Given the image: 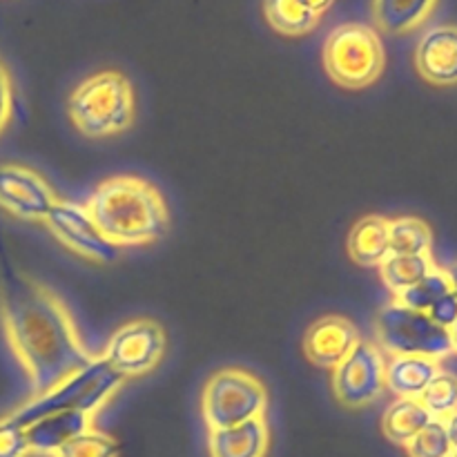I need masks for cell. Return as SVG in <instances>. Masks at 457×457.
<instances>
[{
	"label": "cell",
	"mask_w": 457,
	"mask_h": 457,
	"mask_svg": "<svg viewBox=\"0 0 457 457\" xmlns=\"http://www.w3.org/2000/svg\"><path fill=\"white\" fill-rule=\"evenodd\" d=\"M0 326L29 382L31 395L49 391L94 361L65 299L12 263H0Z\"/></svg>",
	"instance_id": "6da1fadb"
},
{
	"label": "cell",
	"mask_w": 457,
	"mask_h": 457,
	"mask_svg": "<svg viewBox=\"0 0 457 457\" xmlns=\"http://www.w3.org/2000/svg\"><path fill=\"white\" fill-rule=\"evenodd\" d=\"M103 239L119 250L159 244L170 230V208L163 192L137 174L103 179L85 201Z\"/></svg>",
	"instance_id": "7a4b0ae2"
},
{
	"label": "cell",
	"mask_w": 457,
	"mask_h": 457,
	"mask_svg": "<svg viewBox=\"0 0 457 457\" xmlns=\"http://www.w3.org/2000/svg\"><path fill=\"white\" fill-rule=\"evenodd\" d=\"M67 114L85 138L125 134L137 120V92L123 71L103 70L80 80L70 94Z\"/></svg>",
	"instance_id": "3957f363"
},
{
	"label": "cell",
	"mask_w": 457,
	"mask_h": 457,
	"mask_svg": "<svg viewBox=\"0 0 457 457\" xmlns=\"http://www.w3.org/2000/svg\"><path fill=\"white\" fill-rule=\"evenodd\" d=\"M123 386L125 379L101 355H96L92 364L70 375L49 391L31 395L9 415L22 428L31 427L47 415L61 413V411H80L96 420V415L119 395Z\"/></svg>",
	"instance_id": "277c9868"
},
{
	"label": "cell",
	"mask_w": 457,
	"mask_h": 457,
	"mask_svg": "<svg viewBox=\"0 0 457 457\" xmlns=\"http://www.w3.org/2000/svg\"><path fill=\"white\" fill-rule=\"evenodd\" d=\"M321 62L337 87L351 92L370 87L386 70L382 36L366 22H342L326 36Z\"/></svg>",
	"instance_id": "5b68a950"
},
{
	"label": "cell",
	"mask_w": 457,
	"mask_h": 457,
	"mask_svg": "<svg viewBox=\"0 0 457 457\" xmlns=\"http://www.w3.org/2000/svg\"><path fill=\"white\" fill-rule=\"evenodd\" d=\"M268 402V386L262 378L244 366H223L204 384L201 415L208 431H217L262 418Z\"/></svg>",
	"instance_id": "8992f818"
},
{
	"label": "cell",
	"mask_w": 457,
	"mask_h": 457,
	"mask_svg": "<svg viewBox=\"0 0 457 457\" xmlns=\"http://www.w3.org/2000/svg\"><path fill=\"white\" fill-rule=\"evenodd\" d=\"M375 337L388 355H424L445 360L453 355L449 330L437 326L427 312L388 302L375 317Z\"/></svg>",
	"instance_id": "52a82bcc"
},
{
	"label": "cell",
	"mask_w": 457,
	"mask_h": 457,
	"mask_svg": "<svg viewBox=\"0 0 457 457\" xmlns=\"http://www.w3.org/2000/svg\"><path fill=\"white\" fill-rule=\"evenodd\" d=\"M168 353V333L152 317L120 324L107 339L101 357L128 382L154 373Z\"/></svg>",
	"instance_id": "ba28073f"
},
{
	"label": "cell",
	"mask_w": 457,
	"mask_h": 457,
	"mask_svg": "<svg viewBox=\"0 0 457 457\" xmlns=\"http://www.w3.org/2000/svg\"><path fill=\"white\" fill-rule=\"evenodd\" d=\"M330 388L342 406L360 411L386 391V355L375 342L361 337L353 351L330 370Z\"/></svg>",
	"instance_id": "9c48e42d"
},
{
	"label": "cell",
	"mask_w": 457,
	"mask_h": 457,
	"mask_svg": "<svg viewBox=\"0 0 457 457\" xmlns=\"http://www.w3.org/2000/svg\"><path fill=\"white\" fill-rule=\"evenodd\" d=\"M43 226L47 228L49 235L62 248H67L71 254L85 259V262L105 266V263H112L119 259L120 250L103 239L98 228L94 226L89 212L85 210V205L74 204V201L58 199V204L47 214Z\"/></svg>",
	"instance_id": "30bf717a"
},
{
	"label": "cell",
	"mask_w": 457,
	"mask_h": 457,
	"mask_svg": "<svg viewBox=\"0 0 457 457\" xmlns=\"http://www.w3.org/2000/svg\"><path fill=\"white\" fill-rule=\"evenodd\" d=\"M56 204V190L43 174L21 163L0 165V210L21 221L43 223Z\"/></svg>",
	"instance_id": "8fae6325"
},
{
	"label": "cell",
	"mask_w": 457,
	"mask_h": 457,
	"mask_svg": "<svg viewBox=\"0 0 457 457\" xmlns=\"http://www.w3.org/2000/svg\"><path fill=\"white\" fill-rule=\"evenodd\" d=\"M360 339V328L346 315H324L308 326L302 351L312 366L333 370Z\"/></svg>",
	"instance_id": "7c38bea8"
},
{
	"label": "cell",
	"mask_w": 457,
	"mask_h": 457,
	"mask_svg": "<svg viewBox=\"0 0 457 457\" xmlns=\"http://www.w3.org/2000/svg\"><path fill=\"white\" fill-rule=\"evenodd\" d=\"M420 79L436 87L457 85V25H436L422 34L415 47Z\"/></svg>",
	"instance_id": "4fadbf2b"
},
{
	"label": "cell",
	"mask_w": 457,
	"mask_h": 457,
	"mask_svg": "<svg viewBox=\"0 0 457 457\" xmlns=\"http://www.w3.org/2000/svg\"><path fill=\"white\" fill-rule=\"evenodd\" d=\"M268 451H270V427L266 415L237 427L208 431L210 457H266Z\"/></svg>",
	"instance_id": "5bb4252c"
},
{
	"label": "cell",
	"mask_w": 457,
	"mask_h": 457,
	"mask_svg": "<svg viewBox=\"0 0 457 457\" xmlns=\"http://www.w3.org/2000/svg\"><path fill=\"white\" fill-rule=\"evenodd\" d=\"M94 428V418L80 411H61L27 427V442L31 453L52 457L61 446Z\"/></svg>",
	"instance_id": "9a60e30c"
},
{
	"label": "cell",
	"mask_w": 457,
	"mask_h": 457,
	"mask_svg": "<svg viewBox=\"0 0 457 457\" xmlns=\"http://www.w3.org/2000/svg\"><path fill=\"white\" fill-rule=\"evenodd\" d=\"M442 370L440 361L424 355H388L386 357V391L395 397L420 400L428 384Z\"/></svg>",
	"instance_id": "2e32d148"
},
{
	"label": "cell",
	"mask_w": 457,
	"mask_h": 457,
	"mask_svg": "<svg viewBox=\"0 0 457 457\" xmlns=\"http://www.w3.org/2000/svg\"><path fill=\"white\" fill-rule=\"evenodd\" d=\"M346 253L361 268H379L391 254L388 248V219L382 214L361 217L348 232Z\"/></svg>",
	"instance_id": "e0dca14e"
},
{
	"label": "cell",
	"mask_w": 457,
	"mask_h": 457,
	"mask_svg": "<svg viewBox=\"0 0 457 457\" xmlns=\"http://www.w3.org/2000/svg\"><path fill=\"white\" fill-rule=\"evenodd\" d=\"M437 7V0H370L375 29L404 36L422 27Z\"/></svg>",
	"instance_id": "ac0fdd59"
},
{
	"label": "cell",
	"mask_w": 457,
	"mask_h": 457,
	"mask_svg": "<svg viewBox=\"0 0 457 457\" xmlns=\"http://www.w3.org/2000/svg\"><path fill=\"white\" fill-rule=\"evenodd\" d=\"M263 18L272 31L286 38L308 36L321 25V18L303 0H263Z\"/></svg>",
	"instance_id": "d6986e66"
},
{
	"label": "cell",
	"mask_w": 457,
	"mask_h": 457,
	"mask_svg": "<svg viewBox=\"0 0 457 457\" xmlns=\"http://www.w3.org/2000/svg\"><path fill=\"white\" fill-rule=\"evenodd\" d=\"M433 415L424 409L420 400L397 397L382 415V433L388 442L397 446H406L422 428L433 422Z\"/></svg>",
	"instance_id": "ffe728a7"
},
{
	"label": "cell",
	"mask_w": 457,
	"mask_h": 457,
	"mask_svg": "<svg viewBox=\"0 0 457 457\" xmlns=\"http://www.w3.org/2000/svg\"><path fill=\"white\" fill-rule=\"evenodd\" d=\"M436 268L437 263L433 262V254H388L386 262L379 266V277L395 297L411 286L420 284Z\"/></svg>",
	"instance_id": "44dd1931"
},
{
	"label": "cell",
	"mask_w": 457,
	"mask_h": 457,
	"mask_svg": "<svg viewBox=\"0 0 457 457\" xmlns=\"http://www.w3.org/2000/svg\"><path fill=\"white\" fill-rule=\"evenodd\" d=\"M391 254H431L433 230L420 217L388 219Z\"/></svg>",
	"instance_id": "7402d4cb"
},
{
	"label": "cell",
	"mask_w": 457,
	"mask_h": 457,
	"mask_svg": "<svg viewBox=\"0 0 457 457\" xmlns=\"http://www.w3.org/2000/svg\"><path fill=\"white\" fill-rule=\"evenodd\" d=\"M453 286H451L449 275H446L445 268L437 266L431 275L424 277L420 284L411 286L409 290L404 293L395 295L393 302L402 303V306L411 308V311H418V312H428V308L437 302L440 297H445L446 293H451Z\"/></svg>",
	"instance_id": "603a6c76"
},
{
	"label": "cell",
	"mask_w": 457,
	"mask_h": 457,
	"mask_svg": "<svg viewBox=\"0 0 457 457\" xmlns=\"http://www.w3.org/2000/svg\"><path fill=\"white\" fill-rule=\"evenodd\" d=\"M120 445L114 436L98 431L96 427L89 428L83 436L74 437L65 446L56 451L52 457H119Z\"/></svg>",
	"instance_id": "cb8c5ba5"
},
{
	"label": "cell",
	"mask_w": 457,
	"mask_h": 457,
	"mask_svg": "<svg viewBox=\"0 0 457 457\" xmlns=\"http://www.w3.org/2000/svg\"><path fill=\"white\" fill-rule=\"evenodd\" d=\"M420 402L436 420L449 418L451 413L457 411V375L440 370L437 378L422 393Z\"/></svg>",
	"instance_id": "d4e9b609"
},
{
	"label": "cell",
	"mask_w": 457,
	"mask_h": 457,
	"mask_svg": "<svg viewBox=\"0 0 457 457\" xmlns=\"http://www.w3.org/2000/svg\"><path fill=\"white\" fill-rule=\"evenodd\" d=\"M409 457H449L453 455L446 428L442 420H433L427 428L418 433L409 445L404 446Z\"/></svg>",
	"instance_id": "484cf974"
},
{
	"label": "cell",
	"mask_w": 457,
	"mask_h": 457,
	"mask_svg": "<svg viewBox=\"0 0 457 457\" xmlns=\"http://www.w3.org/2000/svg\"><path fill=\"white\" fill-rule=\"evenodd\" d=\"M31 449L27 442V431L12 418H0V457H29Z\"/></svg>",
	"instance_id": "4316f807"
},
{
	"label": "cell",
	"mask_w": 457,
	"mask_h": 457,
	"mask_svg": "<svg viewBox=\"0 0 457 457\" xmlns=\"http://www.w3.org/2000/svg\"><path fill=\"white\" fill-rule=\"evenodd\" d=\"M13 116V80L7 65L0 61V137L9 128Z\"/></svg>",
	"instance_id": "83f0119b"
},
{
	"label": "cell",
	"mask_w": 457,
	"mask_h": 457,
	"mask_svg": "<svg viewBox=\"0 0 457 457\" xmlns=\"http://www.w3.org/2000/svg\"><path fill=\"white\" fill-rule=\"evenodd\" d=\"M427 315L431 317L437 326H442L445 330H449L451 326L457 321V295L453 293V290H451V293H446L445 297H440L431 308H428Z\"/></svg>",
	"instance_id": "f1b7e54d"
},
{
	"label": "cell",
	"mask_w": 457,
	"mask_h": 457,
	"mask_svg": "<svg viewBox=\"0 0 457 457\" xmlns=\"http://www.w3.org/2000/svg\"><path fill=\"white\" fill-rule=\"evenodd\" d=\"M442 424H445L446 436H449L451 440V446H453V451H457V411L455 413H451L449 418L442 420Z\"/></svg>",
	"instance_id": "f546056e"
},
{
	"label": "cell",
	"mask_w": 457,
	"mask_h": 457,
	"mask_svg": "<svg viewBox=\"0 0 457 457\" xmlns=\"http://www.w3.org/2000/svg\"><path fill=\"white\" fill-rule=\"evenodd\" d=\"M303 3H306L308 7L312 9V12H317V13H320V16H324V13L328 12L330 7H333L335 0H303Z\"/></svg>",
	"instance_id": "4dcf8cb0"
},
{
	"label": "cell",
	"mask_w": 457,
	"mask_h": 457,
	"mask_svg": "<svg viewBox=\"0 0 457 457\" xmlns=\"http://www.w3.org/2000/svg\"><path fill=\"white\" fill-rule=\"evenodd\" d=\"M445 270H446V275H449L451 286H453V293L457 295V262L451 263V266L445 268Z\"/></svg>",
	"instance_id": "1f68e13d"
},
{
	"label": "cell",
	"mask_w": 457,
	"mask_h": 457,
	"mask_svg": "<svg viewBox=\"0 0 457 457\" xmlns=\"http://www.w3.org/2000/svg\"><path fill=\"white\" fill-rule=\"evenodd\" d=\"M449 337H451V346H453V353L457 355V321L449 328Z\"/></svg>",
	"instance_id": "d6a6232c"
},
{
	"label": "cell",
	"mask_w": 457,
	"mask_h": 457,
	"mask_svg": "<svg viewBox=\"0 0 457 457\" xmlns=\"http://www.w3.org/2000/svg\"><path fill=\"white\" fill-rule=\"evenodd\" d=\"M453 457H457V451H453Z\"/></svg>",
	"instance_id": "836d02e7"
},
{
	"label": "cell",
	"mask_w": 457,
	"mask_h": 457,
	"mask_svg": "<svg viewBox=\"0 0 457 457\" xmlns=\"http://www.w3.org/2000/svg\"><path fill=\"white\" fill-rule=\"evenodd\" d=\"M449 457H453V455H449Z\"/></svg>",
	"instance_id": "e575fe53"
}]
</instances>
